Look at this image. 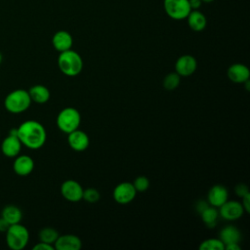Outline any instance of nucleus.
Wrapping results in <instances>:
<instances>
[{
	"label": "nucleus",
	"instance_id": "nucleus-8",
	"mask_svg": "<svg viewBox=\"0 0 250 250\" xmlns=\"http://www.w3.org/2000/svg\"><path fill=\"white\" fill-rule=\"evenodd\" d=\"M137 194V190L134 185L129 182H123L118 184L113 189V198L119 204L130 203Z\"/></svg>",
	"mask_w": 250,
	"mask_h": 250
},
{
	"label": "nucleus",
	"instance_id": "nucleus-28",
	"mask_svg": "<svg viewBox=\"0 0 250 250\" xmlns=\"http://www.w3.org/2000/svg\"><path fill=\"white\" fill-rule=\"evenodd\" d=\"M235 193L237 194V196L243 197L245 194L249 193L248 187H247L245 184H238V185L235 187Z\"/></svg>",
	"mask_w": 250,
	"mask_h": 250
},
{
	"label": "nucleus",
	"instance_id": "nucleus-24",
	"mask_svg": "<svg viewBox=\"0 0 250 250\" xmlns=\"http://www.w3.org/2000/svg\"><path fill=\"white\" fill-rule=\"evenodd\" d=\"M200 250H225V245L220 238H208L199 245Z\"/></svg>",
	"mask_w": 250,
	"mask_h": 250
},
{
	"label": "nucleus",
	"instance_id": "nucleus-7",
	"mask_svg": "<svg viewBox=\"0 0 250 250\" xmlns=\"http://www.w3.org/2000/svg\"><path fill=\"white\" fill-rule=\"evenodd\" d=\"M21 143L18 138L17 128L10 130L9 135L1 143V151L2 153L10 158L16 157L20 154L21 149Z\"/></svg>",
	"mask_w": 250,
	"mask_h": 250
},
{
	"label": "nucleus",
	"instance_id": "nucleus-14",
	"mask_svg": "<svg viewBox=\"0 0 250 250\" xmlns=\"http://www.w3.org/2000/svg\"><path fill=\"white\" fill-rule=\"evenodd\" d=\"M57 250H79L82 247L80 238L74 234L59 235L54 243Z\"/></svg>",
	"mask_w": 250,
	"mask_h": 250
},
{
	"label": "nucleus",
	"instance_id": "nucleus-13",
	"mask_svg": "<svg viewBox=\"0 0 250 250\" xmlns=\"http://www.w3.org/2000/svg\"><path fill=\"white\" fill-rule=\"evenodd\" d=\"M13 169L19 176H27L34 169V161L26 154L17 155L13 163Z\"/></svg>",
	"mask_w": 250,
	"mask_h": 250
},
{
	"label": "nucleus",
	"instance_id": "nucleus-4",
	"mask_svg": "<svg viewBox=\"0 0 250 250\" xmlns=\"http://www.w3.org/2000/svg\"><path fill=\"white\" fill-rule=\"evenodd\" d=\"M29 240L28 229L20 223L11 225L6 231V243L12 250L23 249Z\"/></svg>",
	"mask_w": 250,
	"mask_h": 250
},
{
	"label": "nucleus",
	"instance_id": "nucleus-22",
	"mask_svg": "<svg viewBox=\"0 0 250 250\" xmlns=\"http://www.w3.org/2000/svg\"><path fill=\"white\" fill-rule=\"evenodd\" d=\"M200 216L202 221L208 228H214L217 223L219 211L216 209V207L209 205L200 213Z\"/></svg>",
	"mask_w": 250,
	"mask_h": 250
},
{
	"label": "nucleus",
	"instance_id": "nucleus-1",
	"mask_svg": "<svg viewBox=\"0 0 250 250\" xmlns=\"http://www.w3.org/2000/svg\"><path fill=\"white\" fill-rule=\"evenodd\" d=\"M18 138L21 145L30 149H38L44 146L47 138L44 126L36 120H26L18 128Z\"/></svg>",
	"mask_w": 250,
	"mask_h": 250
},
{
	"label": "nucleus",
	"instance_id": "nucleus-5",
	"mask_svg": "<svg viewBox=\"0 0 250 250\" xmlns=\"http://www.w3.org/2000/svg\"><path fill=\"white\" fill-rule=\"evenodd\" d=\"M81 122V115L74 107H65L57 116V125L63 133H70L78 129Z\"/></svg>",
	"mask_w": 250,
	"mask_h": 250
},
{
	"label": "nucleus",
	"instance_id": "nucleus-31",
	"mask_svg": "<svg viewBox=\"0 0 250 250\" xmlns=\"http://www.w3.org/2000/svg\"><path fill=\"white\" fill-rule=\"evenodd\" d=\"M210 204L208 203V201L206 202V201H203V200H200V201H198L197 203H196V206H195V208H196V210H197V212L200 214L206 207H208Z\"/></svg>",
	"mask_w": 250,
	"mask_h": 250
},
{
	"label": "nucleus",
	"instance_id": "nucleus-6",
	"mask_svg": "<svg viewBox=\"0 0 250 250\" xmlns=\"http://www.w3.org/2000/svg\"><path fill=\"white\" fill-rule=\"evenodd\" d=\"M163 7L167 16L176 21L187 19L191 11L188 0H163Z\"/></svg>",
	"mask_w": 250,
	"mask_h": 250
},
{
	"label": "nucleus",
	"instance_id": "nucleus-10",
	"mask_svg": "<svg viewBox=\"0 0 250 250\" xmlns=\"http://www.w3.org/2000/svg\"><path fill=\"white\" fill-rule=\"evenodd\" d=\"M61 192L66 200L77 202L82 199L83 188L78 182L74 180H66L62 184Z\"/></svg>",
	"mask_w": 250,
	"mask_h": 250
},
{
	"label": "nucleus",
	"instance_id": "nucleus-36",
	"mask_svg": "<svg viewBox=\"0 0 250 250\" xmlns=\"http://www.w3.org/2000/svg\"><path fill=\"white\" fill-rule=\"evenodd\" d=\"M2 60H3V57H2V54L0 53V64H1V62H2Z\"/></svg>",
	"mask_w": 250,
	"mask_h": 250
},
{
	"label": "nucleus",
	"instance_id": "nucleus-33",
	"mask_svg": "<svg viewBox=\"0 0 250 250\" xmlns=\"http://www.w3.org/2000/svg\"><path fill=\"white\" fill-rule=\"evenodd\" d=\"M189 7L191 10H198L201 7L202 1L201 0H188Z\"/></svg>",
	"mask_w": 250,
	"mask_h": 250
},
{
	"label": "nucleus",
	"instance_id": "nucleus-35",
	"mask_svg": "<svg viewBox=\"0 0 250 250\" xmlns=\"http://www.w3.org/2000/svg\"><path fill=\"white\" fill-rule=\"evenodd\" d=\"M202 2H204V3H211V2H213L214 0H201Z\"/></svg>",
	"mask_w": 250,
	"mask_h": 250
},
{
	"label": "nucleus",
	"instance_id": "nucleus-29",
	"mask_svg": "<svg viewBox=\"0 0 250 250\" xmlns=\"http://www.w3.org/2000/svg\"><path fill=\"white\" fill-rule=\"evenodd\" d=\"M55 247L52 244L46 243V242H38L33 246V250H54Z\"/></svg>",
	"mask_w": 250,
	"mask_h": 250
},
{
	"label": "nucleus",
	"instance_id": "nucleus-11",
	"mask_svg": "<svg viewBox=\"0 0 250 250\" xmlns=\"http://www.w3.org/2000/svg\"><path fill=\"white\" fill-rule=\"evenodd\" d=\"M196 59L191 55L181 56L175 63V70L180 76H189L193 74L196 70Z\"/></svg>",
	"mask_w": 250,
	"mask_h": 250
},
{
	"label": "nucleus",
	"instance_id": "nucleus-15",
	"mask_svg": "<svg viewBox=\"0 0 250 250\" xmlns=\"http://www.w3.org/2000/svg\"><path fill=\"white\" fill-rule=\"evenodd\" d=\"M228 197H229L228 189L222 185H215L209 189L207 200L211 206H214L217 208L223 205L228 200Z\"/></svg>",
	"mask_w": 250,
	"mask_h": 250
},
{
	"label": "nucleus",
	"instance_id": "nucleus-23",
	"mask_svg": "<svg viewBox=\"0 0 250 250\" xmlns=\"http://www.w3.org/2000/svg\"><path fill=\"white\" fill-rule=\"evenodd\" d=\"M59 235H60L59 232L55 229L50 228V227H46V228L42 229L39 231L38 236H39L40 241L53 245L55 243V241L57 240V238L59 237Z\"/></svg>",
	"mask_w": 250,
	"mask_h": 250
},
{
	"label": "nucleus",
	"instance_id": "nucleus-18",
	"mask_svg": "<svg viewBox=\"0 0 250 250\" xmlns=\"http://www.w3.org/2000/svg\"><path fill=\"white\" fill-rule=\"evenodd\" d=\"M188 24L193 31H202L207 24L206 17L199 10H191L187 17Z\"/></svg>",
	"mask_w": 250,
	"mask_h": 250
},
{
	"label": "nucleus",
	"instance_id": "nucleus-12",
	"mask_svg": "<svg viewBox=\"0 0 250 250\" xmlns=\"http://www.w3.org/2000/svg\"><path fill=\"white\" fill-rule=\"evenodd\" d=\"M67 142L69 146L75 151H84L88 148L90 144L88 135L79 129L68 133Z\"/></svg>",
	"mask_w": 250,
	"mask_h": 250
},
{
	"label": "nucleus",
	"instance_id": "nucleus-3",
	"mask_svg": "<svg viewBox=\"0 0 250 250\" xmlns=\"http://www.w3.org/2000/svg\"><path fill=\"white\" fill-rule=\"evenodd\" d=\"M30 104L31 99L29 97L28 91L23 89H17L10 92L4 100L5 108L14 114L25 111L30 106Z\"/></svg>",
	"mask_w": 250,
	"mask_h": 250
},
{
	"label": "nucleus",
	"instance_id": "nucleus-27",
	"mask_svg": "<svg viewBox=\"0 0 250 250\" xmlns=\"http://www.w3.org/2000/svg\"><path fill=\"white\" fill-rule=\"evenodd\" d=\"M133 185H134V188L137 191L143 192V191H146L148 188L149 181L146 176H139L135 179Z\"/></svg>",
	"mask_w": 250,
	"mask_h": 250
},
{
	"label": "nucleus",
	"instance_id": "nucleus-2",
	"mask_svg": "<svg viewBox=\"0 0 250 250\" xmlns=\"http://www.w3.org/2000/svg\"><path fill=\"white\" fill-rule=\"evenodd\" d=\"M58 65L60 70L66 76H76L83 68V61L81 56L69 49L61 52L58 58Z\"/></svg>",
	"mask_w": 250,
	"mask_h": 250
},
{
	"label": "nucleus",
	"instance_id": "nucleus-21",
	"mask_svg": "<svg viewBox=\"0 0 250 250\" xmlns=\"http://www.w3.org/2000/svg\"><path fill=\"white\" fill-rule=\"evenodd\" d=\"M1 217L5 219L10 225L18 224L22 218L21 210L16 205H7L2 209Z\"/></svg>",
	"mask_w": 250,
	"mask_h": 250
},
{
	"label": "nucleus",
	"instance_id": "nucleus-19",
	"mask_svg": "<svg viewBox=\"0 0 250 250\" xmlns=\"http://www.w3.org/2000/svg\"><path fill=\"white\" fill-rule=\"evenodd\" d=\"M29 97L31 99V102H34L36 104H45L50 99V91L49 89L44 85H33L28 90Z\"/></svg>",
	"mask_w": 250,
	"mask_h": 250
},
{
	"label": "nucleus",
	"instance_id": "nucleus-16",
	"mask_svg": "<svg viewBox=\"0 0 250 250\" xmlns=\"http://www.w3.org/2000/svg\"><path fill=\"white\" fill-rule=\"evenodd\" d=\"M52 44H53V47L58 52L61 53V52L71 49L73 44V39L69 32L65 30H59L53 35Z\"/></svg>",
	"mask_w": 250,
	"mask_h": 250
},
{
	"label": "nucleus",
	"instance_id": "nucleus-20",
	"mask_svg": "<svg viewBox=\"0 0 250 250\" xmlns=\"http://www.w3.org/2000/svg\"><path fill=\"white\" fill-rule=\"evenodd\" d=\"M240 238V231L234 226H227L220 231V239L224 245L229 243H238Z\"/></svg>",
	"mask_w": 250,
	"mask_h": 250
},
{
	"label": "nucleus",
	"instance_id": "nucleus-32",
	"mask_svg": "<svg viewBox=\"0 0 250 250\" xmlns=\"http://www.w3.org/2000/svg\"><path fill=\"white\" fill-rule=\"evenodd\" d=\"M11 225L2 217H0V232H6Z\"/></svg>",
	"mask_w": 250,
	"mask_h": 250
},
{
	"label": "nucleus",
	"instance_id": "nucleus-9",
	"mask_svg": "<svg viewBox=\"0 0 250 250\" xmlns=\"http://www.w3.org/2000/svg\"><path fill=\"white\" fill-rule=\"evenodd\" d=\"M219 210L220 216L228 221H234L239 219L243 213L244 209L242 204L235 200H227L223 205H221Z\"/></svg>",
	"mask_w": 250,
	"mask_h": 250
},
{
	"label": "nucleus",
	"instance_id": "nucleus-25",
	"mask_svg": "<svg viewBox=\"0 0 250 250\" xmlns=\"http://www.w3.org/2000/svg\"><path fill=\"white\" fill-rule=\"evenodd\" d=\"M180 75L177 72H171L167 74L163 80V87L166 90H175L180 84Z\"/></svg>",
	"mask_w": 250,
	"mask_h": 250
},
{
	"label": "nucleus",
	"instance_id": "nucleus-17",
	"mask_svg": "<svg viewBox=\"0 0 250 250\" xmlns=\"http://www.w3.org/2000/svg\"><path fill=\"white\" fill-rule=\"evenodd\" d=\"M249 68L242 63H233L228 69V77L234 83H244L249 79Z\"/></svg>",
	"mask_w": 250,
	"mask_h": 250
},
{
	"label": "nucleus",
	"instance_id": "nucleus-30",
	"mask_svg": "<svg viewBox=\"0 0 250 250\" xmlns=\"http://www.w3.org/2000/svg\"><path fill=\"white\" fill-rule=\"evenodd\" d=\"M242 198V207L246 213L250 212V193L245 194Z\"/></svg>",
	"mask_w": 250,
	"mask_h": 250
},
{
	"label": "nucleus",
	"instance_id": "nucleus-26",
	"mask_svg": "<svg viewBox=\"0 0 250 250\" xmlns=\"http://www.w3.org/2000/svg\"><path fill=\"white\" fill-rule=\"evenodd\" d=\"M82 199L86 200L89 203H95L100 199V192L94 188H88L83 189Z\"/></svg>",
	"mask_w": 250,
	"mask_h": 250
},
{
	"label": "nucleus",
	"instance_id": "nucleus-34",
	"mask_svg": "<svg viewBox=\"0 0 250 250\" xmlns=\"http://www.w3.org/2000/svg\"><path fill=\"white\" fill-rule=\"evenodd\" d=\"M225 249L227 250H239L240 246L238 245V243H229L225 245Z\"/></svg>",
	"mask_w": 250,
	"mask_h": 250
}]
</instances>
